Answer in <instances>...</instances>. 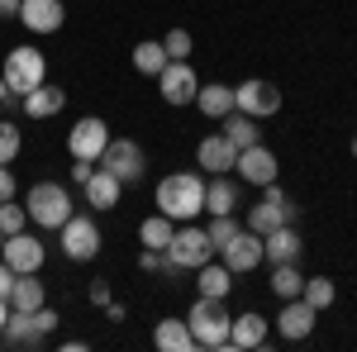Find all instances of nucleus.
I'll return each instance as SVG.
<instances>
[{
    "instance_id": "nucleus-41",
    "label": "nucleus",
    "mask_w": 357,
    "mask_h": 352,
    "mask_svg": "<svg viewBox=\"0 0 357 352\" xmlns=\"http://www.w3.org/2000/svg\"><path fill=\"white\" fill-rule=\"evenodd\" d=\"M91 300H100V305H105V300H110V286H105V281H96V286H91Z\"/></svg>"
},
{
    "instance_id": "nucleus-19",
    "label": "nucleus",
    "mask_w": 357,
    "mask_h": 352,
    "mask_svg": "<svg viewBox=\"0 0 357 352\" xmlns=\"http://www.w3.org/2000/svg\"><path fill=\"white\" fill-rule=\"evenodd\" d=\"M224 257V267L234 271V276H243V271H257L262 267V234H252V229H243L234 243L220 252Z\"/></svg>"
},
{
    "instance_id": "nucleus-3",
    "label": "nucleus",
    "mask_w": 357,
    "mask_h": 352,
    "mask_svg": "<svg viewBox=\"0 0 357 352\" xmlns=\"http://www.w3.org/2000/svg\"><path fill=\"white\" fill-rule=\"evenodd\" d=\"M24 210H29V219H33L38 229H62L67 219L77 215V205H72V190L62 186V181H38V186L29 190Z\"/></svg>"
},
{
    "instance_id": "nucleus-35",
    "label": "nucleus",
    "mask_w": 357,
    "mask_h": 352,
    "mask_svg": "<svg viewBox=\"0 0 357 352\" xmlns=\"http://www.w3.org/2000/svg\"><path fill=\"white\" fill-rule=\"evenodd\" d=\"M29 224V210L24 205H15V200H0V234L10 238V234H24Z\"/></svg>"
},
{
    "instance_id": "nucleus-39",
    "label": "nucleus",
    "mask_w": 357,
    "mask_h": 352,
    "mask_svg": "<svg viewBox=\"0 0 357 352\" xmlns=\"http://www.w3.org/2000/svg\"><path fill=\"white\" fill-rule=\"evenodd\" d=\"M91 171H96V162H82V158H72V181H77V186H86V181H91Z\"/></svg>"
},
{
    "instance_id": "nucleus-28",
    "label": "nucleus",
    "mask_w": 357,
    "mask_h": 352,
    "mask_svg": "<svg viewBox=\"0 0 357 352\" xmlns=\"http://www.w3.org/2000/svg\"><path fill=\"white\" fill-rule=\"evenodd\" d=\"M238 205V186L229 176H210L205 181V215H234Z\"/></svg>"
},
{
    "instance_id": "nucleus-31",
    "label": "nucleus",
    "mask_w": 357,
    "mask_h": 352,
    "mask_svg": "<svg viewBox=\"0 0 357 352\" xmlns=\"http://www.w3.org/2000/svg\"><path fill=\"white\" fill-rule=\"evenodd\" d=\"M272 291L281 300L301 296V291H305V271L296 267V262H276V267H272Z\"/></svg>"
},
{
    "instance_id": "nucleus-10",
    "label": "nucleus",
    "mask_w": 357,
    "mask_h": 352,
    "mask_svg": "<svg viewBox=\"0 0 357 352\" xmlns=\"http://www.w3.org/2000/svg\"><path fill=\"white\" fill-rule=\"evenodd\" d=\"M105 143H110V124H105L100 114H82V119L67 129V153L82 158V162H100Z\"/></svg>"
},
{
    "instance_id": "nucleus-7",
    "label": "nucleus",
    "mask_w": 357,
    "mask_h": 352,
    "mask_svg": "<svg viewBox=\"0 0 357 352\" xmlns=\"http://www.w3.org/2000/svg\"><path fill=\"white\" fill-rule=\"evenodd\" d=\"M210 257H215V243H210L205 229H195V219L181 224V229L172 234V243H167V262L176 271H195V267H205Z\"/></svg>"
},
{
    "instance_id": "nucleus-14",
    "label": "nucleus",
    "mask_w": 357,
    "mask_h": 352,
    "mask_svg": "<svg viewBox=\"0 0 357 352\" xmlns=\"http://www.w3.org/2000/svg\"><path fill=\"white\" fill-rule=\"evenodd\" d=\"M234 167H238V176H243L248 186H272L276 176H281V162H276V153L267 148V143H252V148H243Z\"/></svg>"
},
{
    "instance_id": "nucleus-40",
    "label": "nucleus",
    "mask_w": 357,
    "mask_h": 352,
    "mask_svg": "<svg viewBox=\"0 0 357 352\" xmlns=\"http://www.w3.org/2000/svg\"><path fill=\"white\" fill-rule=\"evenodd\" d=\"M20 5L24 0H0V20H20Z\"/></svg>"
},
{
    "instance_id": "nucleus-27",
    "label": "nucleus",
    "mask_w": 357,
    "mask_h": 352,
    "mask_svg": "<svg viewBox=\"0 0 357 352\" xmlns=\"http://www.w3.org/2000/svg\"><path fill=\"white\" fill-rule=\"evenodd\" d=\"M38 305H48V291L38 281V271H20L15 286H10V309H38Z\"/></svg>"
},
{
    "instance_id": "nucleus-5",
    "label": "nucleus",
    "mask_w": 357,
    "mask_h": 352,
    "mask_svg": "<svg viewBox=\"0 0 357 352\" xmlns=\"http://www.w3.org/2000/svg\"><path fill=\"white\" fill-rule=\"evenodd\" d=\"M57 328V314L48 305H38V309H10V324L0 328V343L5 348H38L43 338H53Z\"/></svg>"
},
{
    "instance_id": "nucleus-20",
    "label": "nucleus",
    "mask_w": 357,
    "mask_h": 352,
    "mask_svg": "<svg viewBox=\"0 0 357 352\" xmlns=\"http://www.w3.org/2000/svg\"><path fill=\"white\" fill-rule=\"evenodd\" d=\"M252 348H267V319L257 309L234 314V324H229V352H252Z\"/></svg>"
},
{
    "instance_id": "nucleus-34",
    "label": "nucleus",
    "mask_w": 357,
    "mask_h": 352,
    "mask_svg": "<svg viewBox=\"0 0 357 352\" xmlns=\"http://www.w3.org/2000/svg\"><path fill=\"white\" fill-rule=\"evenodd\" d=\"M20 148H24V134H20V124L15 119H0V162L10 167L20 158Z\"/></svg>"
},
{
    "instance_id": "nucleus-33",
    "label": "nucleus",
    "mask_w": 357,
    "mask_h": 352,
    "mask_svg": "<svg viewBox=\"0 0 357 352\" xmlns=\"http://www.w3.org/2000/svg\"><path fill=\"white\" fill-rule=\"evenodd\" d=\"M314 309H329L333 300H338V286H333L329 276H305V291H301Z\"/></svg>"
},
{
    "instance_id": "nucleus-6",
    "label": "nucleus",
    "mask_w": 357,
    "mask_h": 352,
    "mask_svg": "<svg viewBox=\"0 0 357 352\" xmlns=\"http://www.w3.org/2000/svg\"><path fill=\"white\" fill-rule=\"evenodd\" d=\"M296 215H301V205L272 181V186H262V200L248 210L243 229H252V234H272V229H281V224H296Z\"/></svg>"
},
{
    "instance_id": "nucleus-13",
    "label": "nucleus",
    "mask_w": 357,
    "mask_h": 352,
    "mask_svg": "<svg viewBox=\"0 0 357 352\" xmlns=\"http://www.w3.org/2000/svg\"><path fill=\"white\" fill-rule=\"evenodd\" d=\"M158 91H162L167 105H195V91H200V77H195L191 62H167L158 72Z\"/></svg>"
},
{
    "instance_id": "nucleus-12",
    "label": "nucleus",
    "mask_w": 357,
    "mask_h": 352,
    "mask_svg": "<svg viewBox=\"0 0 357 352\" xmlns=\"http://www.w3.org/2000/svg\"><path fill=\"white\" fill-rule=\"evenodd\" d=\"M314 324H319V309L305 296H291L281 305V314H276V333H281L286 343H305V338L314 333Z\"/></svg>"
},
{
    "instance_id": "nucleus-45",
    "label": "nucleus",
    "mask_w": 357,
    "mask_h": 352,
    "mask_svg": "<svg viewBox=\"0 0 357 352\" xmlns=\"http://www.w3.org/2000/svg\"><path fill=\"white\" fill-rule=\"evenodd\" d=\"M0 247H5V234H0Z\"/></svg>"
},
{
    "instance_id": "nucleus-24",
    "label": "nucleus",
    "mask_w": 357,
    "mask_h": 352,
    "mask_svg": "<svg viewBox=\"0 0 357 352\" xmlns=\"http://www.w3.org/2000/svg\"><path fill=\"white\" fill-rule=\"evenodd\" d=\"M220 124H224L220 134L229 138L238 153H243V148H252V143H262V129H257V119H252V114H243V109H229Z\"/></svg>"
},
{
    "instance_id": "nucleus-37",
    "label": "nucleus",
    "mask_w": 357,
    "mask_h": 352,
    "mask_svg": "<svg viewBox=\"0 0 357 352\" xmlns=\"http://www.w3.org/2000/svg\"><path fill=\"white\" fill-rule=\"evenodd\" d=\"M15 276H20V271H15L10 262H5V257H0V300H10V286H15Z\"/></svg>"
},
{
    "instance_id": "nucleus-4",
    "label": "nucleus",
    "mask_w": 357,
    "mask_h": 352,
    "mask_svg": "<svg viewBox=\"0 0 357 352\" xmlns=\"http://www.w3.org/2000/svg\"><path fill=\"white\" fill-rule=\"evenodd\" d=\"M0 77H5V86L24 100L33 86L48 82V57L38 53V48H29V43H20V48H10L5 53V62H0Z\"/></svg>"
},
{
    "instance_id": "nucleus-43",
    "label": "nucleus",
    "mask_w": 357,
    "mask_h": 352,
    "mask_svg": "<svg viewBox=\"0 0 357 352\" xmlns=\"http://www.w3.org/2000/svg\"><path fill=\"white\" fill-rule=\"evenodd\" d=\"M10 324V300H0V328Z\"/></svg>"
},
{
    "instance_id": "nucleus-26",
    "label": "nucleus",
    "mask_w": 357,
    "mask_h": 352,
    "mask_svg": "<svg viewBox=\"0 0 357 352\" xmlns=\"http://www.w3.org/2000/svg\"><path fill=\"white\" fill-rule=\"evenodd\" d=\"M195 109L205 114V119H224L229 109H234V86H224V82H200V91H195Z\"/></svg>"
},
{
    "instance_id": "nucleus-21",
    "label": "nucleus",
    "mask_w": 357,
    "mask_h": 352,
    "mask_svg": "<svg viewBox=\"0 0 357 352\" xmlns=\"http://www.w3.org/2000/svg\"><path fill=\"white\" fill-rule=\"evenodd\" d=\"M82 190H86V205H91V210H114L119 195H124V181H119L114 171H105V167H96Z\"/></svg>"
},
{
    "instance_id": "nucleus-16",
    "label": "nucleus",
    "mask_w": 357,
    "mask_h": 352,
    "mask_svg": "<svg viewBox=\"0 0 357 352\" xmlns=\"http://www.w3.org/2000/svg\"><path fill=\"white\" fill-rule=\"evenodd\" d=\"M305 252V234L296 229V224H281V229H272V234H262V262H301Z\"/></svg>"
},
{
    "instance_id": "nucleus-15",
    "label": "nucleus",
    "mask_w": 357,
    "mask_h": 352,
    "mask_svg": "<svg viewBox=\"0 0 357 352\" xmlns=\"http://www.w3.org/2000/svg\"><path fill=\"white\" fill-rule=\"evenodd\" d=\"M195 162H200L205 176H229L234 162H238V148H234L224 134H205L200 143H195Z\"/></svg>"
},
{
    "instance_id": "nucleus-38",
    "label": "nucleus",
    "mask_w": 357,
    "mask_h": 352,
    "mask_svg": "<svg viewBox=\"0 0 357 352\" xmlns=\"http://www.w3.org/2000/svg\"><path fill=\"white\" fill-rule=\"evenodd\" d=\"M15 190H20V186H15V171L0 162V200H15Z\"/></svg>"
},
{
    "instance_id": "nucleus-23",
    "label": "nucleus",
    "mask_w": 357,
    "mask_h": 352,
    "mask_svg": "<svg viewBox=\"0 0 357 352\" xmlns=\"http://www.w3.org/2000/svg\"><path fill=\"white\" fill-rule=\"evenodd\" d=\"M153 348L162 352H191L195 348V333L186 319H158V328H153Z\"/></svg>"
},
{
    "instance_id": "nucleus-29",
    "label": "nucleus",
    "mask_w": 357,
    "mask_h": 352,
    "mask_svg": "<svg viewBox=\"0 0 357 352\" xmlns=\"http://www.w3.org/2000/svg\"><path fill=\"white\" fill-rule=\"evenodd\" d=\"M172 234H176V219H167L162 210H158V215H148L143 224H138V238H143V247H153V252H167Z\"/></svg>"
},
{
    "instance_id": "nucleus-8",
    "label": "nucleus",
    "mask_w": 357,
    "mask_h": 352,
    "mask_svg": "<svg viewBox=\"0 0 357 352\" xmlns=\"http://www.w3.org/2000/svg\"><path fill=\"white\" fill-rule=\"evenodd\" d=\"M57 234H62V257L67 262H96L100 257V224L91 215H72Z\"/></svg>"
},
{
    "instance_id": "nucleus-18",
    "label": "nucleus",
    "mask_w": 357,
    "mask_h": 352,
    "mask_svg": "<svg viewBox=\"0 0 357 352\" xmlns=\"http://www.w3.org/2000/svg\"><path fill=\"white\" fill-rule=\"evenodd\" d=\"M0 257H5L15 271H43L48 247L38 243L33 234H10V238H5V247H0Z\"/></svg>"
},
{
    "instance_id": "nucleus-11",
    "label": "nucleus",
    "mask_w": 357,
    "mask_h": 352,
    "mask_svg": "<svg viewBox=\"0 0 357 352\" xmlns=\"http://www.w3.org/2000/svg\"><path fill=\"white\" fill-rule=\"evenodd\" d=\"M234 109H243L252 119H272L281 109V91L272 82H262V77H248V82L234 86Z\"/></svg>"
},
{
    "instance_id": "nucleus-2",
    "label": "nucleus",
    "mask_w": 357,
    "mask_h": 352,
    "mask_svg": "<svg viewBox=\"0 0 357 352\" xmlns=\"http://www.w3.org/2000/svg\"><path fill=\"white\" fill-rule=\"evenodd\" d=\"M186 324L195 333V348L205 352H229V324H234V314H229V305L215 296H200L191 305V314H186Z\"/></svg>"
},
{
    "instance_id": "nucleus-9",
    "label": "nucleus",
    "mask_w": 357,
    "mask_h": 352,
    "mask_svg": "<svg viewBox=\"0 0 357 352\" xmlns=\"http://www.w3.org/2000/svg\"><path fill=\"white\" fill-rule=\"evenodd\" d=\"M96 167H105V171H114L124 186H134V181H143V171H148V158H143V148H138L134 138H110Z\"/></svg>"
},
{
    "instance_id": "nucleus-42",
    "label": "nucleus",
    "mask_w": 357,
    "mask_h": 352,
    "mask_svg": "<svg viewBox=\"0 0 357 352\" xmlns=\"http://www.w3.org/2000/svg\"><path fill=\"white\" fill-rule=\"evenodd\" d=\"M10 100H15V91H10V86H5V77H0V105H10Z\"/></svg>"
},
{
    "instance_id": "nucleus-36",
    "label": "nucleus",
    "mask_w": 357,
    "mask_h": 352,
    "mask_svg": "<svg viewBox=\"0 0 357 352\" xmlns=\"http://www.w3.org/2000/svg\"><path fill=\"white\" fill-rule=\"evenodd\" d=\"M162 48L172 62H191V48H195V38H191V29H172L162 38Z\"/></svg>"
},
{
    "instance_id": "nucleus-30",
    "label": "nucleus",
    "mask_w": 357,
    "mask_h": 352,
    "mask_svg": "<svg viewBox=\"0 0 357 352\" xmlns=\"http://www.w3.org/2000/svg\"><path fill=\"white\" fill-rule=\"evenodd\" d=\"M167 62H172V57H167V48L158 43V38H143V43L134 48V72H143V77H158Z\"/></svg>"
},
{
    "instance_id": "nucleus-25",
    "label": "nucleus",
    "mask_w": 357,
    "mask_h": 352,
    "mask_svg": "<svg viewBox=\"0 0 357 352\" xmlns=\"http://www.w3.org/2000/svg\"><path fill=\"white\" fill-rule=\"evenodd\" d=\"M195 291H200V296H215V300H229V291H234V271L210 257L205 267H195Z\"/></svg>"
},
{
    "instance_id": "nucleus-32",
    "label": "nucleus",
    "mask_w": 357,
    "mask_h": 352,
    "mask_svg": "<svg viewBox=\"0 0 357 352\" xmlns=\"http://www.w3.org/2000/svg\"><path fill=\"white\" fill-rule=\"evenodd\" d=\"M205 234H210V243H215V252H224V247L234 243L238 234H243V224L234 215H210V224H205Z\"/></svg>"
},
{
    "instance_id": "nucleus-17",
    "label": "nucleus",
    "mask_w": 357,
    "mask_h": 352,
    "mask_svg": "<svg viewBox=\"0 0 357 352\" xmlns=\"http://www.w3.org/2000/svg\"><path fill=\"white\" fill-rule=\"evenodd\" d=\"M20 24L29 33H57V29L67 24V5L62 0H24L20 5Z\"/></svg>"
},
{
    "instance_id": "nucleus-1",
    "label": "nucleus",
    "mask_w": 357,
    "mask_h": 352,
    "mask_svg": "<svg viewBox=\"0 0 357 352\" xmlns=\"http://www.w3.org/2000/svg\"><path fill=\"white\" fill-rule=\"evenodd\" d=\"M158 210L176 224H191L195 215H205V176L200 171H167L158 181Z\"/></svg>"
},
{
    "instance_id": "nucleus-44",
    "label": "nucleus",
    "mask_w": 357,
    "mask_h": 352,
    "mask_svg": "<svg viewBox=\"0 0 357 352\" xmlns=\"http://www.w3.org/2000/svg\"><path fill=\"white\" fill-rule=\"evenodd\" d=\"M353 158H357V134H353Z\"/></svg>"
},
{
    "instance_id": "nucleus-22",
    "label": "nucleus",
    "mask_w": 357,
    "mask_h": 352,
    "mask_svg": "<svg viewBox=\"0 0 357 352\" xmlns=\"http://www.w3.org/2000/svg\"><path fill=\"white\" fill-rule=\"evenodd\" d=\"M20 105H24L29 119H53V114H62V109H67V91H62V86H53V82H43V86H33Z\"/></svg>"
}]
</instances>
